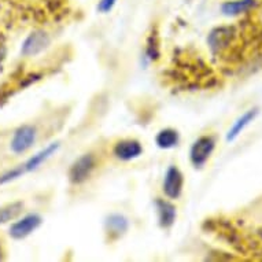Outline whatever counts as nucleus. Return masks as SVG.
<instances>
[{"label":"nucleus","instance_id":"1","mask_svg":"<svg viewBox=\"0 0 262 262\" xmlns=\"http://www.w3.org/2000/svg\"><path fill=\"white\" fill-rule=\"evenodd\" d=\"M37 138V129L33 125H21L14 132L13 139L10 142V148L15 155L25 154L26 151L30 150L36 143Z\"/></svg>","mask_w":262,"mask_h":262},{"label":"nucleus","instance_id":"2","mask_svg":"<svg viewBox=\"0 0 262 262\" xmlns=\"http://www.w3.org/2000/svg\"><path fill=\"white\" fill-rule=\"evenodd\" d=\"M215 147L214 139L211 136H202L193 143L189 151V158L195 168H202L203 165L209 161L210 155L213 154Z\"/></svg>","mask_w":262,"mask_h":262},{"label":"nucleus","instance_id":"3","mask_svg":"<svg viewBox=\"0 0 262 262\" xmlns=\"http://www.w3.org/2000/svg\"><path fill=\"white\" fill-rule=\"evenodd\" d=\"M95 168V158L92 154H84L80 158L76 159L74 163L70 166L69 180L73 184H81L88 180L91 173Z\"/></svg>","mask_w":262,"mask_h":262},{"label":"nucleus","instance_id":"4","mask_svg":"<svg viewBox=\"0 0 262 262\" xmlns=\"http://www.w3.org/2000/svg\"><path fill=\"white\" fill-rule=\"evenodd\" d=\"M41 223H43V220L39 214L25 215L10 227V236L13 239H17V241L25 239L26 236H29L30 233L35 232L36 229L41 225Z\"/></svg>","mask_w":262,"mask_h":262},{"label":"nucleus","instance_id":"5","mask_svg":"<svg viewBox=\"0 0 262 262\" xmlns=\"http://www.w3.org/2000/svg\"><path fill=\"white\" fill-rule=\"evenodd\" d=\"M183 185H184V176L180 172V169L176 166H170L165 173L163 179V192L169 199L180 198L183 192Z\"/></svg>","mask_w":262,"mask_h":262},{"label":"nucleus","instance_id":"6","mask_svg":"<svg viewBox=\"0 0 262 262\" xmlns=\"http://www.w3.org/2000/svg\"><path fill=\"white\" fill-rule=\"evenodd\" d=\"M50 44V36L43 30H36L22 43L21 54L24 56H35L44 51Z\"/></svg>","mask_w":262,"mask_h":262},{"label":"nucleus","instance_id":"7","mask_svg":"<svg viewBox=\"0 0 262 262\" xmlns=\"http://www.w3.org/2000/svg\"><path fill=\"white\" fill-rule=\"evenodd\" d=\"M59 148V144L58 143H52L50 146H47L46 148H43L41 151H39L37 154L32 155L25 163H22L18 166V170L21 173V176H24L25 173H29V172H33L36 169L39 168L40 165H43L46 161L51 158L52 155L55 154L56 151Z\"/></svg>","mask_w":262,"mask_h":262},{"label":"nucleus","instance_id":"8","mask_svg":"<svg viewBox=\"0 0 262 262\" xmlns=\"http://www.w3.org/2000/svg\"><path fill=\"white\" fill-rule=\"evenodd\" d=\"M143 152V147L140 142L135 139H125L116 143V146L113 148L114 157L121 161H132V159L140 157Z\"/></svg>","mask_w":262,"mask_h":262},{"label":"nucleus","instance_id":"9","mask_svg":"<svg viewBox=\"0 0 262 262\" xmlns=\"http://www.w3.org/2000/svg\"><path fill=\"white\" fill-rule=\"evenodd\" d=\"M155 206H157V211H158L159 225L165 229L172 227L176 221V207L168 201H163V199H158L155 202Z\"/></svg>","mask_w":262,"mask_h":262},{"label":"nucleus","instance_id":"10","mask_svg":"<svg viewBox=\"0 0 262 262\" xmlns=\"http://www.w3.org/2000/svg\"><path fill=\"white\" fill-rule=\"evenodd\" d=\"M255 6H257V0H233V2H225L221 6V11L224 15L235 17L253 10Z\"/></svg>","mask_w":262,"mask_h":262},{"label":"nucleus","instance_id":"11","mask_svg":"<svg viewBox=\"0 0 262 262\" xmlns=\"http://www.w3.org/2000/svg\"><path fill=\"white\" fill-rule=\"evenodd\" d=\"M257 114H258L257 108H251V110H249V112H246L241 118H237L236 122L232 125V128L228 130V134H227L228 142H233V140H235V139H236L237 136L243 132V130H245L246 126H247L250 122H253L254 118L257 117Z\"/></svg>","mask_w":262,"mask_h":262},{"label":"nucleus","instance_id":"12","mask_svg":"<svg viewBox=\"0 0 262 262\" xmlns=\"http://www.w3.org/2000/svg\"><path fill=\"white\" fill-rule=\"evenodd\" d=\"M128 229V220L121 214L108 215L106 220V231L112 237H120Z\"/></svg>","mask_w":262,"mask_h":262},{"label":"nucleus","instance_id":"13","mask_svg":"<svg viewBox=\"0 0 262 262\" xmlns=\"http://www.w3.org/2000/svg\"><path fill=\"white\" fill-rule=\"evenodd\" d=\"M179 140H180V135L177 132L176 129L166 128L159 130L157 138H155V143L159 148H163V150H169V148H173L179 144Z\"/></svg>","mask_w":262,"mask_h":262},{"label":"nucleus","instance_id":"14","mask_svg":"<svg viewBox=\"0 0 262 262\" xmlns=\"http://www.w3.org/2000/svg\"><path fill=\"white\" fill-rule=\"evenodd\" d=\"M22 209H24V203L22 202L7 203V205L0 206V225L17 219L18 215L21 214Z\"/></svg>","mask_w":262,"mask_h":262},{"label":"nucleus","instance_id":"15","mask_svg":"<svg viewBox=\"0 0 262 262\" xmlns=\"http://www.w3.org/2000/svg\"><path fill=\"white\" fill-rule=\"evenodd\" d=\"M117 0H100L99 5H98V11L100 13H110L113 10V7L116 6Z\"/></svg>","mask_w":262,"mask_h":262},{"label":"nucleus","instance_id":"16","mask_svg":"<svg viewBox=\"0 0 262 262\" xmlns=\"http://www.w3.org/2000/svg\"><path fill=\"white\" fill-rule=\"evenodd\" d=\"M3 258V249H2V245H0V259Z\"/></svg>","mask_w":262,"mask_h":262}]
</instances>
